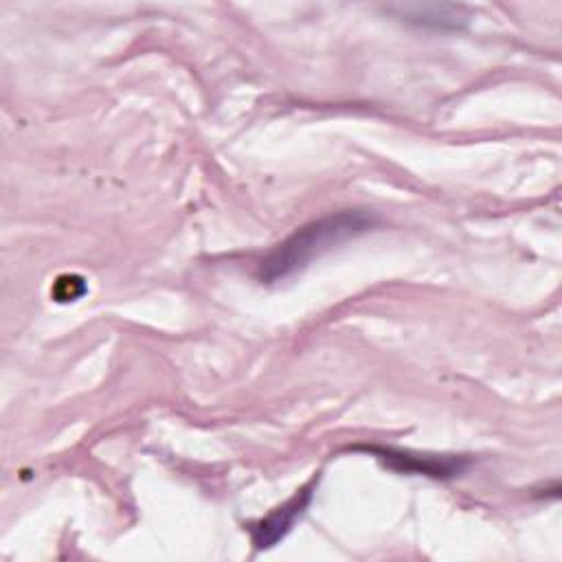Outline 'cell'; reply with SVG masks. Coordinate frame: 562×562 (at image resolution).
<instances>
[{
	"label": "cell",
	"mask_w": 562,
	"mask_h": 562,
	"mask_svg": "<svg viewBox=\"0 0 562 562\" xmlns=\"http://www.w3.org/2000/svg\"><path fill=\"white\" fill-rule=\"evenodd\" d=\"M375 217L367 211H338L323 215L301 228H296L288 239L272 248L261 261L257 277L261 283H279L296 272H301L312 259L331 246L369 231Z\"/></svg>",
	"instance_id": "1"
},
{
	"label": "cell",
	"mask_w": 562,
	"mask_h": 562,
	"mask_svg": "<svg viewBox=\"0 0 562 562\" xmlns=\"http://www.w3.org/2000/svg\"><path fill=\"white\" fill-rule=\"evenodd\" d=\"M389 11H393L397 18L426 26V29H450L459 31L470 20V13L461 4H391Z\"/></svg>",
	"instance_id": "4"
},
{
	"label": "cell",
	"mask_w": 562,
	"mask_h": 562,
	"mask_svg": "<svg viewBox=\"0 0 562 562\" xmlns=\"http://www.w3.org/2000/svg\"><path fill=\"white\" fill-rule=\"evenodd\" d=\"M316 483H318V476L307 481L301 490H296V494L292 498H288L283 505L274 507L266 518H261L259 522L252 525L250 536H252L255 549H259V551L270 549L272 544H277L292 529V525L310 507V503L314 498V492H316Z\"/></svg>",
	"instance_id": "3"
},
{
	"label": "cell",
	"mask_w": 562,
	"mask_h": 562,
	"mask_svg": "<svg viewBox=\"0 0 562 562\" xmlns=\"http://www.w3.org/2000/svg\"><path fill=\"white\" fill-rule=\"evenodd\" d=\"M353 450L371 452L375 459H380L386 468L404 474H419L430 479H454L459 476L468 465V457H454V454H415L408 450H395V448H382V446H356Z\"/></svg>",
	"instance_id": "2"
}]
</instances>
